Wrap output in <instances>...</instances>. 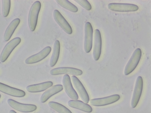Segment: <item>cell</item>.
I'll return each mask as SVG.
<instances>
[{
    "label": "cell",
    "mask_w": 151,
    "mask_h": 113,
    "mask_svg": "<svg viewBox=\"0 0 151 113\" xmlns=\"http://www.w3.org/2000/svg\"><path fill=\"white\" fill-rule=\"evenodd\" d=\"M41 6V2L37 1L33 3L30 9L28 17V23L29 28L32 31H34L36 27Z\"/></svg>",
    "instance_id": "6da1fadb"
},
{
    "label": "cell",
    "mask_w": 151,
    "mask_h": 113,
    "mask_svg": "<svg viewBox=\"0 0 151 113\" xmlns=\"http://www.w3.org/2000/svg\"><path fill=\"white\" fill-rule=\"evenodd\" d=\"M142 53V51L139 48L134 51L125 68L124 74L125 75L131 73L136 68L140 60Z\"/></svg>",
    "instance_id": "7a4b0ae2"
},
{
    "label": "cell",
    "mask_w": 151,
    "mask_h": 113,
    "mask_svg": "<svg viewBox=\"0 0 151 113\" xmlns=\"http://www.w3.org/2000/svg\"><path fill=\"white\" fill-rule=\"evenodd\" d=\"M21 40L20 37H15L6 45L0 56V61L1 62L6 61L13 50L20 43Z\"/></svg>",
    "instance_id": "3957f363"
},
{
    "label": "cell",
    "mask_w": 151,
    "mask_h": 113,
    "mask_svg": "<svg viewBox=\"0 0 151 113\" xmlns=\"http://www.w3.org/2000/svg\"><path fill=\"white\" fill-rule=\"evenodd\" d=\"M7 102L12 108L22 112H32L36 110L37 109V106L34 104L22 103L11 99H8Z\"/></svg>",
    "instance_id": "277c9868"
},
{
    "label": "cell",
    "mask_w": 151,
    "mask_h": 113,
    "mask_svg": "<svg viewBox=\"0 0 151 113\" xmlns=\"http://www.w3.org/2000/svg\"><path fill=\"white\" fill-rule=\"evenodd\" d=\"M143 87L142 77L138 76L136 79L134 89L131 100V105L133 108L137 105L141 97Z\"/></svg>",
    "instance_id": "5b68a950"
},
{
    "label": "cell",
    "mask_w": 151,
    "mask_h": 113,
    "mask_svg": "<svg viewBox=\"0 0 151 113\" xmlns=\"http://www.w3.org/2000/svg\"><path fill=\"white\" fill-rule=\"evenodd\" d=\"M120 98L119 95L115 94L104 97L91 99L90 103L91 105L95 106H104L116 102Z\"/></svg>",
    "instance_id": "8992f818"
},
{
    "label": "cell",
    "mask_w": 151,
    "mask_h": 113,
    "mask_svg": "<svg viewBox=\"0 0 151 113\" xmlns=\"http://www.w3.org/2000/svg\"><path fill=\"white\" fill-rule=\"evenodd\" d=\"M84 49L85 51L89 53L92 49L93 43V29L90 23L86 22L85 25Z\"/></svg>",
    "instance_id": "52a82bcc"
},
{
    "label": "cell",
    "mask_w": 151,
    "mask_h": 113,
    "mask_svg": "<svg viewBox=\"0 0 151 113\" xmlns=\"http://www.w3.org/2000/svg\"><path fill=\"white\" fill-rule=\"evenodd\" d=\"M53 16L55 21L65 32L69 34L72 33L71 27L59 11L55 10Z\"/></svg>",
    "instance_id": "ba28073f"
},
{
    "label": "cell",
    "mask_w": 151,
    "mask_h": 113,
    "mask_svg": "<svg viewBox=\"0 0 151 113\" xmlns=\"http://www.w3.org/2000/svg\"><path fill=\"white\" fill-rule=\"evenodd\" d=\"M108 7L111 10L118 12L134 11L139 9L138 6L136 5L126 3H110Z\"/></svg>",
    "instance_id": "9c48e42d"
},
{
    "label": "cell",
    "mask_w": 151,
    "mask_h": 113,
    "mask_svg": "<svg viewBox=\"0 0 151 113\" xmlns=\"http://www.w3.org/2000/svg\"><path fill=\"white\" fill-rule=\"evenodd\" d=\"M51 51V48L50 46H46L38 53L27 58L25 61V63L27 64H32L38 62L46 58Z\"/></svg>",
    "instance_id": "30bf717a"
},
{
    "label": "cell",
    "mask_w": 151,
    "mask_h": 113,
    "mask_svg": "<svg viewBox=\"0 0 151 113\" xmlns=\"http://www.w3.org/2000/svg\"><path fill=\"white\" fill-rule=\"evenodd\" d=\"M102 39L100 31L96 29L94 31L93 54L94 59L97 61L99 59L101 51Z\"/></svg>",
    "instance_id": "8fae6325"
},
{
    "label": "cell",
    "mask_w": 151,
    "mask_h": 113,
    "mask_svg": "<svg viewBox=\"0 0 151 113\" xmlns=\"http://www.w3.org/2000/svg\"><path fill=\"white\" fill-rule=\"evenodd\" d=\"M73 84L82 100L85 103H88L89 101L88 94L82 83L75 76L71 77Z\"/></svg>",
    "instance_id": "7c38bea8"
},
{
    "label": "cell",
    "mask_w": 151,
    "mask_h": 113,
    "mask_svg": "<svg viewBox=\"0 0 151 113\" xmlns=\"http://www.w3.org/2000/svg\"><path fill=\"white\" fill-rule=\"evenodd\" d=\"M83 73L80 69L71 67H60L53 69L50 71L52 75H58L62 74H70L73 76H80Z\"/></svg>",
    "instance_id": "4fadbf2b"
},
{
    "label": "cell",
    "mask_w": 151,
    "mask_h": 113,
    "mask_svg": "<svg viewBox=\"0 0 151 113\" xmlns=\"http://www.w3.org/2000/svg\"><path fill=\"white\" fill-rule=\"evenodd\" d=\"M62 82L65 91L68 96L73 100H77L78 98V95L72 86L68 75L65 74L64 75Z\"/></svg>",
    "instance_id": "5bb4252c"
},
{
    "label": "cell",
    "mask_w": 151,
    "mask_h": 113,
    "mask_svg": "<svg viewBox=\"0 0 151 113\" xmlns=\"http://www.w3.org/2000/svg\"><path fill=\"white\" fill-rule=\"evenodd\" d=\"M0 92L10 96L17 97H24L26 93L20 89L10 87L0 82Z\"/></svg>",
    "instance_id": "9a60e30c"
},
{
    "label": "cell",
    "mask_w": 151,
    "mask_h": 113,
    "mask_svg": "<svg viewBox=\"0 0 151 113\" xmlns=\"http://www.w3.org/2000/svg\"><path fill=\"white\" fill-rule=\"evenodd\" d=\"M53 84L50 81L45 82L37 84L30 85L26 87L27 90L31 93H37L45 91Z\"/></svg>",
    "instance_id": "2e32d148"
},
{
    "label": "cell",
    "mask_w": 151,
    "mask_h": 113,
    "mask_svg": "<svg viewBox=\"0 0 151 113\" xmlns=\"http://www.w3.org/2000/svg\"><path fill=\"white\" fill-rule=\"evenodd\" d=\"M68 104L71 107L86 112L91 113L92 111V108L90 105L80 100H71L68 101Z\"/></svg>",
    "instance_id": "e0dca14e"
},
{
    "label": "cell",
    "mask_w": 151,
    "mask_h": 113,
    "mask_svg": "<svg viewBox=\"0 0 151 113\" xmlns=\"http://www.w3.org/2000/svg\"><path fill=\"white\" fill-rule=\"evenodd\" d=\"M63 89V86L61 84L54 85L42 94L40 97L41 102L42 103L45 102L52 96L62 91Z\"/></svg>",
    "instance_id": "ac0fdd59"
},
{
    "label": "cell",
    "mask_w": 151,
    "mask_h": 113,
    "mask_svg": "<svg viewBox=\"0 0 151 113\" xmlns=\"http://www.w3.org/2000/svg\"><path fill=\"white\" fill-rule=\"evenodd\" d=\"M20 22V19L19 18H16L9 24L4 34V38L5 41H8L10 39Z\"/></svg>",
    "instance_id": "d6986e66"
},
{
    "label": "cell",
    "mask_w": 151,
    "mask_h": 113,
    "mask_svg": "<svg viewBox=\"0 0 151 113\" xmlns=\"http://www.w3.org/2000/svg\"><path fill=\"white\" fill-rule=\"evenodd\" d=\"M60 42L56 40L54 43L53 51L50 60V67L54 66L57 62L60 56Z\"/></svg>",
    "instance_id": "ffe728a7"
},
{
    "label": "cell",
    "mask_w": 151,
    "mask_h": 113,
    "mask_svg": "<svg viewBox=\"0 0 151 113\" xmlns=\"http://www.w3.org/2000/svg\"><path fill=\"white\" fill-rule=\"evenodd\" d=\"M48 104L50 108L59 113H72L68 108L59 103L51 101L48 102Z\"/></svg>",
    "instance_id": "44dd1931"
},
{
    "label": "cell",
    "mask_w": 151,
    "mask_h": 113,
    "mask_svg": "<svg viewBox=\"0 0 151 113\" xmlns=\"http://www.w3.org/2000/svg\"><path fill=\"white\" fill-rule=\"evenodd\" d=\"M55 1L60 6L72 12L76 13L78 11L77 7L68 0H56Z\"/></svg>",
    "instance_id": "7402d4cb"
},
{
    "label": "cell",
    "mask_w": 151,
    "mask_h": 113,
    "mask_svg": "<svg viewBox=\"0 0 151 113\" xmlns=\"http://www.w3.org/2000/svg\"><path fill=\"white\" fill-rule=\"evenodd\" d=\"M2 12L4 17H7L11 7V1L9 0H2Z\"/></svg>",
    "instance_id": "603a6c76"
},
{
    "label": "cell",
    "mask_w": 151,
    "mask_h": 113,
    "mask_svg": "<svg viewBox=\"0 0 151 113\" xmlns=\"http://www.w3.org/2000/svg\"><path fill=\"white\" fill-rule=\"evenodd\" d=\"M74 1L87 10H90L92 8L91 4L87 0H76Z\"/></svg>",
    "instance_id": "cb8c5ba5"
},
{
    "label": "cell",
    "mask_w": 151,
    "mask_h": 113,
    "mask_svg": "<svg viewBox=\"0 0 151 113\" xmlns=\"http://www.w3.org/2000/svg\"><path fill=\"white\" fill-rule=\"evenodd\" d=\"M9 113H17L15 111L13 110H11L10 111Z\"/></svg>",
    "instance_id": "d4e9b609"
},
{
    "label": "cell",
    "mask_w": 151,
    "mask_h": 113,
    "mask_svg": "<svg viewBox=\"0 0 151 113\" xmlns=\"http://www.w3.org/2000/svg\"><path fill=\"white\" fill-rule=\"evenodd\" d=\"M1 95L0 94V99L1 98Z\"/></svg>",
    "instance_id": "484cf974"
}]
</instances>
